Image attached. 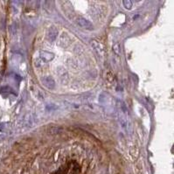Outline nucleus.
<instances>
[{
    "instance_id": "nucleus-1",
    "label": "nucleus",
    "mask_w": 174,
    "mask_h": 174,
    "mask_svg": "<svg viewBox=\"0 0 174 174\" xmlns=\"http://www.w3.org/2000/svg\"><path fill=\"white\" fill-rule=\"evenodd\" d=\"M76 23H77V25L80 27H81L83 29L89 30V31H91V30L94 29L93 24L89 20H88L87 19H85V18H82V17L78 18L77 20H76Z\"/></svg>"
},
{
    "instance_id": "nucleus-2",
    "label": "nucleus",
    "mask_w": 174,
    "mask_h": 174,
    "mask_svg": "<svg viewBox=\"0 0 174 174\" xmlns=\"http://www.w3.org/2000/svg\"><path fill=\"white\" fill-rule=\"evenodd\" d=\"M91 46H92L93 49L96 51V53L98 54V56H100L102 58L104 56V48H103V46L101 43L97 42L96 40H92Z\"/></svg>"
},
{
    "instance_id": "nucleus-3",
    "label": "nucleus",
    "mask_w": 174,
    "mask_h": 174,
    "mask_svg": "<svg viewBox=\"0 0 174 174\" xmlns=\"http://www.w3.org/2000/svg\"><path fill=\"white\" fill-rule=\"evenodd\" d=\"M41 81L45 87H46L49 89H54L55 88V81L54 78L51 76H44L41 79Z\"/></svg>"
},
{
    "instance_id": "nucleus-4",
    "label": "nucleus",
    "mask_w": 174,
    "mask_h": 174,
    "mask_svg": "<svg viewBox=\"0 0 174 174\" xmlns=\"http://www.w3.org/2000/svg\"><path fill=\"white\" fill-rule=\"evenodd\" d=\"M57 34H58V30L55 28V26H51V27L49 28L48 34H47L48 39H49L51 42H54V41L56 39Z\"/></svg>"
},
{
    "instance_id": "nucleus-5",
    "label": "nucleus",
    "mask_w": 174,
    "mask_h": 174,
    "mask_svg": "<svg viewBox=\"0 0 174 174\" xmlns=\"http://www.w3.org/2000/svg\"><path fill=\"white\" fill-rule=\"evenodd\" d=\"M63 128L60 126H51L48 129V133L51 135H57L63 132Z\"/></svg>"
},
{
    "instance_id": "nucleus-6",
    "label": "nucleus",
    "mask_w": 174,
    "mask_h": 174,
    "mask_svg": "<svg viewBox=\"0 0 174 174\" xmlns=\"http://www.w3.org/2000/svg\"><path fill=\"white\" fill-rule=\"evenodd\" d=\"M40 57L44 61H49V60H52L54 59V54H50V53H47V52H41Z\"/></svg>"
},
{
    "instance_id": "nucleus-7",
    "label": "nucleus",
    "mask_w": 174,
    "mask_h": 174,
    "mask_svg": "<svg viewBox=\"0 0 174 174\" xmlns=\"http://www.w3.org/2000/svg\"><path fill=\"white\" fill-rule=\"evenodd\" d=\"M123 4L124 8L127 9V10L132 9V1H130V0H124V1H123Z\"/></svg>"
},
{
    "instance_id": "nucleus-8",
    "label": "nucleus",
    "mask_w": 174,
    "mask_h": 174,
    "mask_svg": "<svg viewBox=\"0 0 174 174\" xmlns=\"http://www.w3.org/2000/svg\"><path fill=\"white\" fill-rule=\"evenodd\" d=\"M113 51H114V53L117 54V55H119L120 54H121V49H120V45L118 44V43H116L115 44L114 46H113Z\"/></svg>"
}]
</instances>
